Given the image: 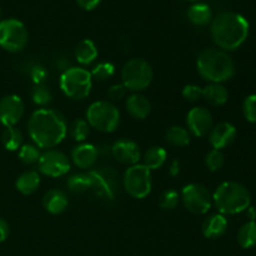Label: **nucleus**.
Returning <instances> with one entry per match:
<instances>
[{"mask_svg": "<svg viewBox=\"0 0 256 256\" xmlns=\"http://www.w3.org/2000/svg\"><path fill=\"white\" fill-rule=\"evenodd\" d=\"M126 92V88L122 84H114L109 88V90H108V98H109L110 102H120V100L125 98Z\"/></svg>", "mask_w": 256, "mask_h": 256, "instance_id": "obj_38", "label": "nucleus"}, {"mask_svg": "<svg viewBox=\"0 0 256 256\" xmlns=\"http://www.w3.org/2000/svg\"><path fill=\"white\" fill-rule=\"evenodd\" d=\"M28 132L39 149H54L66 136L68 125L59 112L40 108L30 115Z\"/></svg>", "mask_w": 256, "mask_h": 256, "instance_id": "obj_1", "label": "nucleus"}, {"mask_svg": "<svg viewBox=\"0 0 256 256\" xmlns=\"http://www.w3.org/2000/svg\"><path fill=\"white\" fill-rule=\"evenodd\" d=\"M236 134V128L232 122H219L218 125L212 126V132H209V142L212 149H225L234 142Z\"/></svg>", "mask_w": 256, "mask_h": 256, "instance_id": "obj_15", "label": "nucleus"}, {"mask_svg": "<svg viewBox=\"0 0 256 256\" xmlns=\"http://www.w3.org/2000/svg\"><path fill=\"white\" fill-rule=\"evenodd\" d=\"M198 72L209 82L222 84L235 75V62L228 52L218 48L202 50L196 60Z\"/></svg>", "mask_w": 256, "mask_h": 256, "instance_id": "obj_3", "label": "nucleus"}, {"mask_svg": "<svg viewBox=\"0 0 256 256\" xmlns=\"http://www.w3.org/2000/svg\"><path fill=\"white\" fill-rule=\"evenodd\" d=\"M188 19L195 26H205L212 20V8L205 2H195L188 9Z\"/></svg>", "mask_w": 256, "mask_h": 256, "instance_id": "obj_21", "label": "nucleus"}, {"mask_svg": "<svg viewBox=\"0 0 256 256\" xmlns=\"http://www.w3.org/2000/svg\"><path fill=\"white\" fill-rule=\"evenodd\" d=\"M180 202V194L174 189H168L162 192L159 198V205L164 210H172Z\"/></svg>", "mask_w": 256, "mask_h": 256, "instance_id": "obj_32", "label": "nucleus"}, {"mask_svg": "<svg viewBox=\"0 0 256 256\" xmlns=\"http://www.w3.org/2000/svg\"><path fill=\"white\" fill-rule=\"evenodd\" d=\"M126 110L134 119H146L152 112V104L149 99L140 92H132L126 99Z\"/></svg>", "mask_w": 256, "mask_h": 256, "instance_id": "obj_17", "label": "nucleus"}, {"mask_svg": "<svg viewBox=\"0 0 256 256\" xmlns=\"http://www.w3.org/2000/svg\"><path fill=\"white\" fill-rule=\"evenodd\" d=\"M25 112V105L22 98L10 94L0 100V122L5 128L15 126Z\"/></svg>", "mask_w": 256, "mask_h": 256, "instance_id": "obj_13", "label": "nucleus"}, {"mask_svg": "<svg viewBox=\"0 0 256 256\" xmlns=\"http://www.w3.org/2000/svg\"><path fill=\"white\" fill-rule=\"evenodd\" d=\"M252 196L246 188L238 182H224L212 194V204L220 214L235 215L249 209Z\"/></svg>", "mask_w": 256, "mask_h": 256, "instance_id": "obj_4", "label": "nucleus"}, {"mask_svg": "<svg viewBox=\"0 0 256 256\" xmlns=\"http://www.w3.org/2000/svg\"><path fill=\"white\" fill-rule=\"evenodd\" d=\"M242 114L249 122H256V94H252L245 98L242 102Z\"/></svg>", "mask_w": 256, "mask_h": 256, "instance_id": "obj_35", "label": "nucleus"}, {"mask_svg": "<svg viewBox=\"0 0 256 256\" xmlns=\"http://www.w3.org/2000/svg\"><path fill=\"white\" fill-rule=\"evenodd\" d=\"M170 172H172V175H178V174H179V164H178V162H174V164H172Z\"/></svg>", "mask_w": 256, "mask_h": 256, "instance_id": "obj_41", "label": "nucleus"}, {"mask_svg": "<svg viewBox=\"0 0 256 256\" xmlns=\"http://www.w3.org/2000/svg\"><path fill=\"white\" fill-rule=\"evenodd\" d=\"M0 16H2V10H0Z\"/></svg>", "mask_w": 256, "mask_h": 256, "instance_id": "obj_43", "label": "nucleus"}, {"mask_svg": "<svg viewBox=\"0 0 256 256\" xmlns=\"http://www.w3.org/2000/svg\"><path fill=\"white\" fill-rule=\"evenodd\" d=\"M29 32L20 20L10 18L0 22V46L9 52H19L26 46Z\"/></svg>", "mask_w": 256, "mask_h": 256, "instance_id": "obj_9", "label": "nucleus"}, {"mask_svg": "<svg viewBox=\"0 0 256 256\" xmlns=\"http://www.w3.org/2000/svg\"><path fill=\"white\" fill-rule=\"evenodd\" d=\"M75 2H76L78 6L82 8V10L90 12V10H94L102 2V0H75Z\"/></svg>", "mask_w": 256, "mask_h": 256, "instance_id": "obj_39", "label": "nucleus"}, {"mask_svg": "<svg viewBox=\"0 0 256 256\" xmlns=\"http://www.w3.org/2000/svg\"><path fill=\"white\" fill-rule=\"evenodd\" d=\"M122 185L125 192L132 198L144 199L152 192V170L148 169L144 164L132 165L124 172Z\"/></svg>", "mask_w": 256, "mask_h": 256, "instance_id": "obj_8", "label": "nucleus"}, {"mask_svg": "<svg viewBox=\"0 0 256 256\" xmlns=\"http://www.w3.org/2000/svg\"><path fill=\"white\" fill-rule=\"evenodd\" d=\"M10 234L9 224L4 219H0V242H5Z\"/></svg>", "mask_w": 256, "mask_h": 256, "instance_id": "obj_40", "label": "nucleus"}, {"mask_svg": "<svg viewBox=\"0 0 256 256\" xmlns=\"http://www.w3.org/2000/svg\"><path fill=\"white\" fill-rule=\"evenodd\" d=\"M188 130L196 138H204L209 135L214 126V119L212 112L202 106H195L186 115Z\"/></svg>", "mask_w": 256, "mask_h": 256, "instance_id": "obj_12", "label": "nucleus"}, {"mask_svg": "<svg viewBox=\"0 0 256 256\" xmlns=\"http://www.w3.org/2000/svg\"><path fill=\"white\" fill-rule=\"evenodd\" d=\"M168 152L162 146H152L142 155V164L150 170H158L164 166Z\"/></svg>", "mask_w": 256, "mask_h": 256, "instance_id": "obj_24", "label": "nucleus"}, {"mask_svg": "<svg viewBox=\"0 0 256 256\" xmlns=\"http://www.w3.org/2000/svg\"><path fill=\"white\" fill-rule=\"evenodd\" d=\"M249 22L234 12H222L212 20L210 32L218 48L224 52L239 49L249 36Z\"/></svg>", "mask_w": 256, "mask_h": 256, "instance_id": "obj_2", "label": "nucleus"}, {"mask_svg": "<svg viewBox=\"0 0 256 256\" xmlns=\"http://www.w3.org/2000/svg\"><path fill=\"white\" fill-rule=\"evenodd\" d=\"M92 76L90 72L82 66H72L60 76V89L65 96L72 100H82L90 95Z\"/></svg>", "mask_w": 256, "mask_h": 256, "instance_id": "obj_5", "label": "nucleus"}, {"mask_svg": "<svg viewBox=\"0 0 256 256\" xmlns=\"http://www.w3.org/2000/svg\"><path fill=\"white\" fill-rule=\"evenodd\" d=\"M238 244L242 249H252L256 246V222L250 220L246 224L242 225L236 235Z\"/></svg>", "mask_w": 256, "mask_h": 256, "instance_id": "obj_25", "label": "nucleus"}, {"mask_svg": "<svg viewBox=\"0 0 256 256\" xmlns=\"http://www.w3.org/2000/svg\"><path fill=\"white\" fill-rule=\"evenodd\" d=\"M154 78L152 68L146 60L134 58L128 60L122 69V84L132 92L148 89Z\"/></svg>", "mask_w": 256, "mask_h": 256, "instance_id": "obj_6", "label": "nucleus"}, {"mask_svg": "<svg viewBox=\"0 0 256 256\" xmlns=\"http://www.w3.org/2000/svg\"><path fill=\"white\" fill-rule=\"evenodd\" d=\"M99 52L95 42L90 39H84L75 48V59L82 65H90L96 60Z\"/></svg>", "mask_w": 256, "mask_h": 256, "instance_id": "obj_23", "label": "nucleus"}, {"mask_svg": "<svg viewBox=\"0 0 256 256\" xmlns=\"http://www.w3.org/2000/svg\"><path fill=\"white\" fill-rule=\"evenodd\" d=\"M68 188L72 192H86L88 189H92V180H90L89 174L72 175L68 180Z\"/></svg>", "mask_w": 256, "mask_h": 256, "instance_id": "obj_31", "label": "nucleus"}, {"mask_svg": "<svg viewBox=\"0 0 256 256\" xmlns=\"http://www.w3.org/2000/svg\"><path fill=\"white\" fill-rule=\"evenodd\" d=\"M228 219L222 214H212L204 220L202 232L206 239H219L226 232Z\"/></svg>", "mask_w": 256, "mask_h": 256, "instance_id": "obj_18", "label": "nucleus"}, {"mask_svg": "<svg viewBox=\"0 0 256 256\" xmlns=\"http://www.w3.org/2000/svg\"><path fill=\"white\" fill-rule=\"evenodd\" d=\"M115 66L109 62H102L98 65H95L92 72H90L92 79L100 80V82H105V80L110 79L114 75Z\"/></svg>", "mask_w": 256, "mask_h": 256, "instance_id": "obj_33", "label": "nucleus"}, {"mask_svg": "<svg viewBox=\"0 0 256 256\" xmlns=\"http://www.w3.org/2000/svg\"><path fill=\"white\" fill-rule=\"evenodd\" d=\"M86 122L90 128L102 132H112L120 125V112L114 102H95L88 108Z\"/></svg>", "mask_w": 256, "mask_h": 256, "instance_id": "obj_7", "label": "nucleus"}, {"mask_svg": "<svg viewBox=\"0 0 256 256\" xmlns=\"http://www.w3.org/2000/svg\"><path fill=\"white\" fill-rule=\"evenodd\" d=\"M180 200L188 212L196 215L206 214L212 205V195L205 185L198 182L184 186L180 192Z\"/></svg>", "mask_w": 256, "mask_h": 256, "instance_id": "obj_10", "label": "nucleus"}, {"mask_svg": "<svg viewBox=\"0 0 256 256\" xmlns=\"http://www.w3.org/2000/svg\"><path fill=\"white\" fill-rule=\"evenodd\" d=\"M69 135L78 142H84L90 134V126L85 119H75L68 128Z\"/></svg>", "mask_w": 256, "mask_h": 256, "instance_id": "obj_28", "label": "nucleus"}, {"mask_svg": "<svg viewBox=\"0 0 256 256\" xmlns=\"http://www.w3.org/2000/svg\"><path fill=\"white\" fill-rule=\"evenodd\" d=\"M40 155H42V152L35 144H22L19 149V159L26 165L36 164L39 162Z\"/></svg>", "mask_w": 256, "mask_h": 256, "instance_id": "obj_30", "label": "nucleus"}, {"mask_svg": "<svg viewBox=\"0 0 256 256\" xmlns=\"http://www.w3.org/2000/svg\"><path fill=\"white\" fill-rule=\"evenodd\" d=\"M22 139H24V138H22V132L15 126L5 128V130L2 132V145H4L5 149L9 150V152L19 150L22 145Z\"/></svg>", "mask_w": 256, "mask_h": 256, "instance_id": "obj_27", "label": "nucleus"}, {"mask_svg": "<svg viewBox=\"0 0 256 256\" xmlns=\"http://www.w3.org/2000/svg\"><path fill=\"white\" fill-rule=\"evenodd\" d=\"M48 75H49V72H48V70L45 69V66H42V65H34V66L30 69V78H32V80L34 82L35 85L44 84Z\"/></svg>", "mask_w": 256, "mask_h": 256, "instance_id": "obj_37", "label": "nucleus"}, {"mask_svg": "<svg viewBox=\"0 0 256 256\" xmlns=\"http://www.w3.org/2000/svg\"><path fill=\"white\" fill-rule=\"evenodd\" d=\"M32 100L35 105L40 108H45L49 105L52 100V90L45 84L34 85L32 90Z\"/></svg>", "mask_w": 256, "mask_h": 256, "instance_id": "obj_29", "label": "nucleus"}, {"mask_svg": "<svg viewBox=\"0 0 256 256\" xmlns=\"http://www.w3.org/2000/svg\"><path fill=\"white\" fill-rule=\"evenodd\" d=\"M42 205H44L45 210L52 215H59L66 210L68 205H69V200H68L66 194L62 190L52 189L48 192H45L44 198H42Z\"/></svg>", "mask_w": 256, "mask_h": 256, "instance_id": "obj_19", "label": "nucleus"}, {"mask_svg": "<svg viewBox=\"0 0 256 256\" xmlns=\"http://www.w3.org/2000/svg\"><path fill=\"white\" fill-rule=\"evenodd\" d=\"M182 98L189 102H196L202 98V88L195 84L185 85L182 89Z\"/></svg>", "mask_w": 256, "mask_h": 256, "instance_id": "obj_36", "label": "nucleus"}, {"mask_svg": "<svg viewBox=\"0 0 256 256\" xmlns=\"http://www.w3.org/2000/svg\"><path fill=\"white\" fill-rule=\"evenodd\" d=\"M98 149L89 142L76 145L72 152V162L79 169H92L98 160Z\"/></svg>", "mask_w": 256, "mask_h": 256, "instance_id": "obj_16", "label": "nucleus"}, {"mask_svg": "<svg viewBox=\"0 0 256 256\" xmlns=\"http://www.w3.org/2000/svg\"><path fill=\"white\" fill-rule=\"evenodd\" d=\"M165 138H166V142L169 144L178 148L188 146L192 142V134L189 132V130L182 126L169 128L166 134H165Z\"/></svg>", "mask_w": 256, "mask_h": 256, "instance_id": "obj_26", "label": "nucleus"}, {"mask_svg": "<svg viewBox=\"0 0 256 256\" xmlns=\"http://www.w3.org/2000/svg\"><path fill=\"white\" fill-rule=\"evenodd\" d=\"M188 2H198V0H188Z\"/></svg>", "mask_w": 256, "mask_h": 256, "instance_id": "obj_42", "label": "nucleus"}, {"mask_svg": "<svg viewBox=\"0 0 256 256\" xmlns=\"http://www.w3.org/2000/svg\"><path fill=\"white\" fill-rule=\"evenodd\" d=\"M70 166L72 162L66 154L56 149L44 150L38 162L39 172L50 178L64 176L69 172Z\"/></svg>", "mask_w": 256, "mask_h": 256, "instance_id": "obj_11", "label": "nucleus"}, {"mask_svg": "<svg viewBox=\"0 0 256 256\" xmlns=\"http://www.w3.org/2000/svg\"><path fill=\"white\" fill-rule=\"evenodd\" d=\"M112 155L116 162L124 165L139 164V160L142 159V152L138 142L130 139H120L114 142L112 148Z\"/></svg>", "mask_w": 256, "mask_h": 256, "instance_id": "obj_14", "label": "nucleus"}, {"mask_svg": "<svg viewBox=\"0 0 256 256\" xmlns=\"http://www.w3.org/2000/svg\"><path fill=\"white\" fill-rule=\"evenodd\" d=\"M18 192L22 195H32L39 189L40 186V174L35 170H28L24 172L15 182Z\"/></svg>", "mask_w": 256, "mask_h": 256, "instance_id": "obj_22", "label": "nucleus"}, {"mask_svg": "<svg viewBox=\"0 0 256 256\" xmlns=\"http://www.w3.org/2000/svg\"><path fill=\"white\" fill-rule=\"evenodd\" d=\"M202 98L212 106H222L229 99V92L222 84L210 82L202 89Z\"/></svg>", "mask_w": 256, "mask_h": 256, "instance_id": "obj_20", "label": "nucleus"}, {"mask_svg": "<svg viewBox=\"0 0 256 256\" xmlns=\"http://www.w3.org/2000/svg\"><path fill=\"white\" fill-rule=\"evenodd\" d=\"M225 162V156L222 150L212 149L205 156V165L210 172H218L222 168Z\"/></svg>", "mask_w": 256, "mask_h": 256, "instance_id": "obj_34", "label": "nucleus"}]
</instances>
